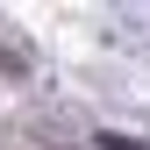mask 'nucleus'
<instances>
[{
    "mask_svg": "<svg viewBox=\"0 0 150 150\" xmlns=\"http://www.w3.org/2000/svg\"><path fill=\"white\" fill-rule=\"evenodd\" d=\"M107 150H143V143H122V136H107Z\"/></svg>",
    "mask_w": 150,
    "mask_h": 150,
    "instance_id": "f257e3e1",
    "label": "nucleus"
}]
</instances>
